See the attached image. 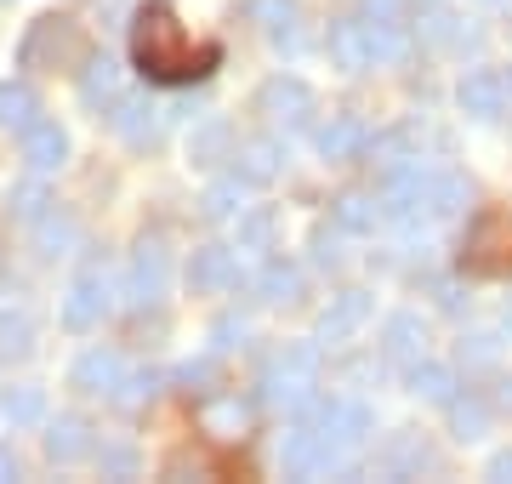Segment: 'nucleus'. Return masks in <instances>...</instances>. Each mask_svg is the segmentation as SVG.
<instances>
[{"instance_id":"nucleus-9","label":"nucleus","mask_w":512,"mask_h":484,"mask_svg":"<svg viewBox=\"0 0 512 484\" xmlns=\"http://www.w3.org/2000/svg\"><path fill=\"white\" fill-rule=\"evenodd\" d=\"M52 57V69H57V57L63 63H80V40H74V23L69 18H40V23H29V35H23V46H18V63L23 69H40Z\"/></svg>"},{"instance_id":"nucleus-39","label":"nucleus","mask_w":512,"mask_h":484,"mask_svg":"<svg viewBox=\"0 0 512 484\" xmlns=\"http://www.w3.org/2000/svg\"><path fill=\"white\" fill-rule=\"evenodd\" d=\"M495 359H501V336H490V331L461 336V365H467V371H490Z\"/></svg>"},{"instance_id":"nucleus-21","label":"nucleus","mask_w":512,"mask_h":484,"mask_svg":"<svg viewBox=\"0 0 512 484\" xmlns=\"http://www.w3.org/2000/svg\"><path fill=\"white\" fill-rule=\"evenodd\" d=\"M23 137V166L40 171V177H52V171H63V160H69V131L57 126V120H35L29 131H18Z\"/></svg>"},{"instance_id":"nucleus-46","label":"nucleus","mask_w":512,"mask_h":484,"mask_svg":"<svg viewBox=\"0 0 512 484\" xmlns=\"http://www.w3.org/2000/svg\"><path fill=\"white\" fill-rule=\"evenodd\" d=\"M490 479H507L512 484V450H495V456H490Z\"/></svg>"},{"instance_id":"nucleus-43","label":"nucleus","mask_w":512,"mask_h":484,"mask_svg":"<svg viewBox=\"0 0 512 484\" xmlns=\"http://www.w3.org/2000/svg\"><path fill=\"white\" fill-rule=\"evenodd\" d=\"M97 462H103V473H114V479H131V473H137V450L131 445H103Z\"/></svg>"},{"instance_id":"nucleus-38","label":"nucleus","mask_w":512,"mask_h":484,"mask_svg":"<svg viewBox=\"0 0 512 484\" xmlns=\"http://www.w3.org/2000/svg\"><path fill=\"white\" fill-rule=\"evenodd\" d=\"M274 228H279L274 211H268V205H251V211L239 217V251H268V245H274Z\"/></svg>"},{"instance_id":"nucleus-34","label":"nucleus","mask_w":512,"mask_h":484,"mask_svg":"<svg viewBox=\"0 0 512 484\" xmlns=\"http://www.w3.org/2000/svg\"><path fill=\"white\" fill-rule=\"evenodd\" d=\"M74 240H80V223H74L69 211H57V205L35 223V251H40L46 262H52V257H69Z\"/></svg>"},{"instance_id":"nucleus-42","label":"nucleus","mask_w":512,"mask_h":484,"mask_svg":"<svg viewBox=\"0 0 512 484\" xmlns=\"http://www.w3.org/2000/svg\"><path fill=\"white\" fill-rule=\"evenodd\" d=\"M365 23H410V0H359Z\"/></svg>"},{"instance_id":"nucleus-35","label":"nucleus","mask_w":512,"mask_h":484,"mask_svg":"<svg viewBox=\"0 0 512 484\" xmlns=\"http://www.w3.org/2000/svg\"><path fill=\"white\" fill-rule=\"evenodd\" d=\"M0 416H6L12 428H40V422H46V388H29V382L6 388L0 393Z\"/></svg>"},{"instance_id":"nucleus-50","label":"nucleus","mask_w":512,"mask_h":484,"mask_svg":"<svg viewBox=\"0 0 512 484\" xmlns=\"http://www.w3.org/2000/svg\"><path fill=\"white\" fill-rule=\"evenodd\" d=\"M507 97H512V75H507Z\"/></svg>"},{"instance_id":"nucleus-7","label":"nucleus","mask_w":512,"mask_h":484,"mask_svg":"<svg viewBox=\"0 0 512 484\" xmlns=\"http://www.w3.org/2000/svg\"><path fill=\"white\" fill-rule=\"evenodd\" d=\"M256 114L274 131H302L313 120V86L302 75H274L256 92Z\"/></svg>"},{"instance_id":"nucleus-41","label":"nucleus","mask_w":512,"mask_h":484,"mask_svg":"<svg viewBox=\"0 0 512 484\" xmlns=\"http://www.w3.org/2000/svg\"><path fill=\"white\" fill-rule=\"evenodd\" d=\"M308 245H313V262H319V268H330V274L348 262V257H342V228H325V223H319Z\"/></svg>"},{"instance_id":"nucleus-47","label":"nucleus","mask_w":512,"mask_h":484,"mask_svg":"<svg viewBox=\"0 0 512 484\" xmlns=\"http://www.w3.org/2000/svg\"><path fill=\"white\" fill-rule=\"evenodd\" d=\"M6 479H18V450L12 445H0V484Z\"/></svg>"},{"instance_id":"nucleus-5","label":"nucleus","mask_w":512,"mask_h":484,"mask_svg":"<svg viewBox=\"0 0 512 484\" xmlns=\"http://www.w3.org/2000/svg\"><path fill=\"white\" fill-rule=\"evenodd\" d=\"M302 416H308L313 428L325 433V445L336 450V462H342L348 450H359L370 433H376V416H370L365 399H313Z\"/></svg>"},{"instance_id":"nucleus-45","label":"nucleus","mask_w":512,"mask_h":484,"mask_svg":"<svg viewBox=\"0 0 512 484\" xmlns=\"http://www.w3.org/2000/svg\"><path fill=\"white\" fill-rule=\"evenodd\" d=\"M211 376H217V359H188L183 371H177V382L188 393H211Z\"/></svg>"},{"instance_id":"nucleus-26","label":"nucleus","mask_w":512,"mask_h":484,"mask_svg":"<svg viewBox=\"0 0 512 484\" xmlns=\"http://www.w3.org/2000/svg\"><path fill=\"white\" fill-rule=\"evenodd\" d=\"M46 211H52V188H46L40 171H29L23 183L6 188V223H29V228H35Z\"/></svg>"},{"instance_id":"nucleus-30","label":"nucleus","mask_w":512,"mask_h":484,"mask_svg":"<svg viewBox=\"0 0 512 484\" xmlns=\"http://www.w3.org/2000/svg\"><path fill=\"white\" fill-rule=\"evenodd\" d=\"M404 382H410V393L427 399V405H450V399H456V371H450V365H433V359H416V365L404 371Z\"/></svg>"},{"instance_id":"nucleus-10","label":"nucleus","mask_w":512,"mask_h":484,"mask_svg":"<svg viewBox=\"0 0 512 484\" xmlns=\"http://www.w3.org/2000/svg\"><path fill=\"white\" fill-rule=\"evenodd\" d=\"M313 149L325 154L330 166H353V160L370 154V126L359 114H330L325 126L313 131Z\"/></svg>"},{"instance_id":"nucleus-36","label":"nucleus","mask_w":512,"mask_h":484,"mask_svg":"<svg viewBox=\"0 0 512 484\" xmlns=\"http://www.w3.org/2000/svg\"><path fill=\"white\" fill-rule=\"evenodd\" d=\"M29 354H35V314L6 308L0 314V359H29Z\"/></svg>"},{"instance_id":"nucleus-20","label":"nucleus","mask_w":512,"mask_h":484,"mask_svg":"<svg viewBox=\"0 0 512 484\" xmlns=\"http://www.w3.org/2000/svg\"><path fill=\"white\" fill-rule=\"evenodd\" d=\"M382 359L387 365H399V371H410L416 359H427V319L421 314H393L382 325Z\"/></svg>"},{"instance_id":"nucleus-18","label":"nucleus","mask_w":512,"mask_h":484,"mask_svg":"<svg viewBox=\"0 0 512 484\" xmlns=\"http://www.w3.org/2000/svg\"><path fill=\"white\" fill-rule=\"evenodd\" d=\"M74 86H80V103H86V109H109L114 97L126 92V75H120V63H114L109 52H86L80 57V80H74Z\"/></svg>"},{"instance_id":"nucleus-22","label":"nucleus","mask_w":512,"mask_h":484,"mask_svg":"<svg viewBox=\"0 0 512 484\" xmlns=\"http://www.w3.org/2000/svg\"><path fill=\"white\" fill-rule=\"evenodd\" d=\"M376 473H387V479H416V473H433V450H427V439L421 433H393L382 450H376Z\"/></svg>"},{"instance_id":"nucleus-31","label":"nucleus","mask_w":512,"mask_h":484,"mask_svg":"<svg viewBox=\"0 0 512 484\" xmlns=\"http://www.w3.org/2000/svg\"><path fill=\"white\" fill-rule=\"evenodd\" d=\"M40 120V97L29 80H6L0 86V131H29Z\"/></svg>"},{"instance_id":"nucleus-4","label":"nucleus","mask_w":512,"mask_h":484,"mask_svg":"<svg viewBox=\"0 0 512 484\" xmlns=\"http://www.w3.org/2000/svg\"><path fill=\"white\" fill-rule=\"evenodd\" d=\"M461 268L478 274V280H501V274H512V217L507 211H484V217L467 228Z\"/></svg>"},{"instance_id":"nucleus-28","label":"nucleus","mask_w":512,"mask_h":484,"mask_svg":"<svg viewBox=\"0 0 512 484\" xmlns=\"http://www.w3.org/2000/svg\"><path fill=\"white\" fill-rule=\"evenodd\" d=\"M228 154H234V131H228L222 114H211V120H200V126L188 131V160L194 166H217Z\"/></svg>"},{"instance_id":"nucleus-13","label":"nucleus","mask_w":512,"mask_h":484,"mask_svg":"<svg viewBox=\"0 0 512 484\" xmlns=\"http://www.w3.org/2000/svg\"><path fill=\"white\" fill-rule=\"evenodd\" d=\"M370 308H376V302H370V291H359V285H353V291H336V297H330V308L319 314V342H325V348L353 342V336L365 331Z\"/></svg>"},{"instance_id":"nucleus-44","label":"nucleus","mask_w":512,"mask_h":484,"mask_svg":"<svg viewBox=\"0 0 512 484\" xmlns=\"http://www.w3.org/2000/svg\"><path fill=\"white\" fill-rule=\"evenodd\" d=\"M245 331H251V325H245V319H217V325H211V354H228V348H239V342H245Z\"/></svg>"},{"instance_id":"nucleus-14","label":"nucleus","mask_w":512,"mask_h":484,"mask_svg":"<svg viewBox=\"0 0 512 484\" xmlns=\"http://www.w3.org/2000/svg\"><path fill=\"white\" fill-rule=\"evenodd\" d=\"M239 285V257L228 245H200L194 257H188V291L194 297H222V291H234Z\"/></svg>"},{"instance_id":"nucleus-33","label":"nucleus","mask_w":512,"mask_h":484,"mask_svg":"<svg viewBox=\"0 0 512 484\" xmlns=\"http://www.w3.org/2000/svg\"><path fill=\"white\" fill-rule=\"evenodd\" d=\"M444 410H450V428H456L461 445H473V439H484V433H490V399H484V393L467 388V399L456 393Z\"/></svg>"},{"instance_id":"nucleus-2","label":"nucleus","mask_w":512,"mask_h":484,"mask_svg":"<svg viewBox=\"0 0 512 484\" xmlns=\"http://www.w3.org/2000/svg\"><path fill=\"white\" fill-rule=\"evenodd\" d=\"M313 399H319V348H313V342H291V348L274 354L268 371H262V405L308 410Z\"/></svg>"},{"instance_id":"nucleus-25","label":"nucleus","mask_w":512,"mask_h":484,"mask_svg":"<svg viewBox=\"0 0 512 484\" xmlns=\"http://www.w3.org/2000/svg\"><path fill=\"white\" fill-rule=\"evenodd\" d=\"M92 422L86 416H57V422H46V456H52L57 467H74L92 456Z\"/></svg>"},{"instance_id":"nucleus-19","label":"nucleus","mask_w":512,"mask_h":484,"mask_svg":"<svg viewBox=\"0 0 512 484\" xmlns=\"http://www.w3.org/2000/svg\"><path fill=\"white\" fill-rule=\"evenodd\" d=\"M456 103H461V114H473V120H501V109H507V75H501V69H473V75H461Z\"/></svg>"},{"instance_id":"nucleus-49","label":"nucleus","mask_w":512,"mask_h":484,"mask_svg":"<svg viewBox=\"0 0 512 484\" xmlns=\"http://www.w3.org/2000/svg\"><path fill=\"white\" fill-rule=\"evenodd\" d=\"M478 6H512V0H478Z\"/></svg>"},{"instance_id":"nucleus-23","label":"nucleus","mask_w":512,"mask_h":484,"mask_svg":"<svg viewBox=\"0 0 512 484\" xmlns=\"http://www.w3.org/2000/svg\"><path fill=\"white\" fill-rule=\"evenodd\" d=\"M200 428L211 433V439H245V433H251V399H239V393H205Z\"/></svg>"},{"instance_id":"nucleus-40","label":"nucleus","mask_w":512,"mask_h":484,"mask_svg":"<svg viewBox=\"0 0 512 484\" xmlns=\"http://www.w3.org/2000/svg\"><path fill=\"white\" fill-rule=\"evenodd\" d=\"M160 382H165L160 371H131V376H120V388H114V405H148V399L160 393Z\"/></svg>"},{"instance_id":"nucleus-1","label":"nucleus","mask_w":512,"mask_h":484,"mask_svg":"<svg viewBox=\"0 0 512 484\" xmlns=\"http://www.w3.org/2000/svg\"><path fill=\"white\" fill-rule=\"evenodd\" d=\"M131 57L148 80H165V86H188V80H205L217 69V46H194L183 35V23L171 6H143L137 23H131Z\"/></svg>"},{"instance_id":"nucleus-15","label":"nucleus","mask_w":512,"mask_h":484,"mask_svg":"<svg viewBox=\"0 0 512 484\" xmlns=\"http://www.w3.org/2000/svg\"><path fill=\"white\" fill-rule=\"evenodd\" d=\"M234 177L245 188H268L285 171V143L279 137H245V143H234Z\"/></svg>"},{"instance_id":"nucleus-29","label":"nucleus","mask_w":512,"mask_h":484,"mask_svg":"<svg viewBox=\"0 0 512 484\" xmlns=\"http://www.w3.org/2000/svg\"><path fill=\"white\" fill-rule=\"evenodd\" d=\"M473 188L461 171H427V217H461Z\"/></svg>"},{"instance_id":"nucleus-6","label":"nucleus","mask_w":512,"mask_h":484,"mask_svg":"<svg viewBox=\"0 0 512 484\" xmlns=\"http://www.w3.org/2000/svg\"><path fill=\"white\" fill-rule=\"evenodd\" d=\"M171 291V251L160 234H143L131 251V274H126V302L131 308H160Z\"/></svg>"},{"instance_id":"nucleus-11","label":"nucleus","mask_w":512,"mask_h":484,"mask_svg":"<svg viewBox=\"0 0 512 484\" xmlns=\"http://www.w3.org/2000/svg\"><path fill=\"white\" fill-rule=\"evenodd\" d=\"M103 114H109V126L126 137L131 149H154V137H160V109H154L148 92H120Z\"/></svg>"},{"instance_id":"nucleus-37","label":"nucleus","mask_w":512,"mask_h":484,"mask_svg":"<svg viewBox=\"0 0 512 484\" xmlns=\"http://www.w3.org/2000/svg\"><path fill=\"white\" fill-rule=\"evenodd\" d=\"M239 205H245V183L228 171L222 183H211V188L200 194V217H205V223H222V217H234Z\"/></svg>"},{"instance_id":"nucleus-48","label":"nucleus","mask_w":512,"mask_h":484,"mask_svg":"<svg viewBox=\"0 0 512 484\" xmlns=\"http://www.w3.org/2000/svg\"><path fill=\"white\" fill-rule=\"evenodd\" d=\"M501 405L512 410V376H507V382H501Z\"/></svg>"},{"instance_id":"nucleus-16","label":"nucleus","mask_w":512,"mask_h":484,"mask_svg":"<svg viewBox=\"0 0 512 484\" xmlns=\"http://www.w3.org/2000/svg\"><path fill=\"white\" fill-rule=\"evenodd\" d=\"M120 376H126V359L114 354V348H86V354L74 359L69 388H74V393H86V399H114Z\"/></svg>"},{"instance_id":"nucleus-24","label":"nucleus","mask_w":512,"mask_h":484,"mask_svg":"<svg viewBox=\"0 0 512 484\" xmlns=\"http://www.w3.org/2000/svg\"><path fill=\"white\" fill-rule=\"evenodd\" d=\"M410 12H416V35L427 46H473L478 40L461 29V18L450 12V0H410Z\"/></svg>"},{"instance_id":"nucleus-32","label":"nucleus","mask_w":512,"mask_h":484,"mask_svg":"<svg viewBox=\"0 0 512 484\" xmlns=\"http://www.w3.org/2000/svg\"><path fill=\"white\" fill-rule=\"evenodd\" d=\"M256 297L262 302H302V268L285 257H268L256 274Z\"/></svg>"},{"instance_id":"nucleus-3","label":"nucleus","mask_w":512,"mask_h":484,"mask_svg":"<svg viewBox=\"0 0 512 484\" xmlns=\"http://www.w3.org/2000/svg\"><path fill=\"white\" fill-rule=\"evenodd\" d=\"M109 314H114V280H109V268H103V262H86V268L69 280V291H63L57 319H63V331L86 336V331H97Z\"/></svg>"},{"instance_id":"nucleus-17","label":"nucleus","mask_w":512,"mask_h":484,"mask_svg":"<svg viewBox=\"0 0 512 484\" xmlns=\"http://www.w3.org/2000/svg\"><path fill=\"white\" fill-rule=\"evenodd\" d=\"M239 12L274 40V46H285V52L302 46V29H296V23H302V6H296V0H239Z\"/></svg>"},{"instance_id":"nucleus-12","label":"nucleus","mask_w":512,"mask_h":484,"mask_svg":"<svg viewBox=\"0 0 512 484\" xmlns=\"http://www.w3.org/2000/svg\"><path fill=\"white\" fill-rule=\"evenodd\" d=\"M325 52L342 75H365L376 69V46H370V23L365 18H336L325 35Z\"/></svg>"},{"instance_id":"nucleus-27","label":"nucleus","mask_w":512,"mask_h":484,"mask_svg":"<svg viewBox=\"0 0 512 484\" xmlns=\"http://www.w3.org/2000/svg\"><path fill=\"white\" fill-rule=\"evenodd\" d=\"M330 223L342 228V234H376V223H382V200L376 194H336V205H330Z\"/></svg>"},{"instance_id":"nucleus-8","label":"nucleus","mask_w":512,"mask_h":484,"mask_svg":"<svg viewBox=\"0 0 512 484\" xmlns=\"http://www.w3.org/2000/svg\"><path fill=\"white\" fill-rule=\"evenodd\" d=\"M279 467H285V479H313V473L336 467V450L325 445V433L313 422H296L291 433H279Z\"/></svg>"}]
</instances>
